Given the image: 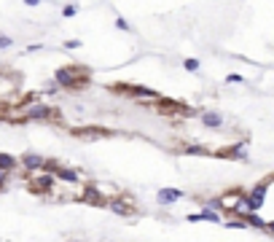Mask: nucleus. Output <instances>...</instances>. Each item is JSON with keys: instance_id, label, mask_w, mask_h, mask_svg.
I'll return each mask as SVG.
<instances>
[{"instance_id": "f257e3e1", "label": "nucleus", "mask_w": 274, "mask_h": 242, "mask_svg": "<svg viewBox=\"0 0 274 242\" xmlns=\"http://www.w3.org/2000/svg\"><path fill=\"white\" fill-rule=\"evenodd\" d=\"M54 83L59 89H86L89 86V70L81 65H68L54 73Z\"/></svg>"}, {"instance_id": "f03ea898", "label": "nucleus", "mask_w": 274, "mask_h": 242, "mask_svg": "<svg viewBox=\"0 0 274 242\" xmlns=\"http://www.w3.org/2000/svg\"><path fill=\"white\" fill-rule=\"evenodd\" d=\"M22 108V116H19L16 124H24V121H54L57 119V110L46 102H30V105H19Z\"/></svg>"}, {"instance_id": "7ed1b4c3", "label": "nucleus", "mask_w": 274, "mask_h": 242, "mask_svg": "<svg viewBox=\"0 0 274 242\" xmlns=\"http://www.w3.org/2000/svg\"><path fill=\"white\" fill-rule=\"evenodd\" d=\"M269 183H272V180H261L258 186H253L250 191H247V205H250V210H253V213H258L261 207H264V202H266V191H269Z\"/></svg>"}, {"instance_id": "20e7f679", "label": "nucleus", "mask_w": 274, "mask_h": 242, "mask_svg": "<svg viewBox=\"0 0 274 242\" xmlns=\"http://www.w3.org/2000/svg\"><path fill=\"white\" fill-rule=\"evenodd\" d=\"M19 167H24L27 172H43L46 159H43L41 154H32V151H27V154H22V156H19Z\"/></svg>"}, {"instance_id": "39448f33", "label": "nucleus", "mask_w": 274, "mask_h": 242, "mask_svg": "<svg viewBox=\"0 0 274 242\" xmlns=\"http://www.w3.org/2000/svg\"><path fill=\"white\" fill-rule=\"evenodd\" d=\"M78 199H81L84 205H91V207H108V199L102 197V191H99L97 186H86Z\"/></svg>"}, {"instance_id": "423d86ee", "label": "nucleus", "mask_w": 274, "mask_h": 242, "mask_svg": "<svg viewBox=\"0 0 274 242\" xmlns=\"http://www.w3.org/2000/svg\"><path fill=\"white\" fill-rule=\"evenodd\" d=\"M54 175H46V172H41V175H35L32 178V183H30V191L32 194H49L51 188H54Z\"/></svg>"}, {"instance_id": "0eeeda50", "label": "nucleus", "mask_w": 274, "mask_h": 242, "mask_svg": "<svg viewBox=\"0 0 274 242\" xmlns=\"http://www.w3.org/2000/svg\"><path fill=\"white\" fill-rule=\"evenodd\" d=\"M129 202H132L129 197L118 194V197L108 199V207H110V213H116V215H132V213H135V207H132Z\"/></svg>"}, {"instance_id": "6e6552de", "label": "nucleus", "mask_w": 274, "mask_h": 242, "mask_svg": "<svg viewBox=\"0 0 274 242\" xmlns=\"http://www.w3.org/2000/svg\"><path fill=\"white\" fill-rule=\"evenodd\" d=\"M113 91L118 94H132V97H143V100H156V91L148 89V86H113Z\"/></svg>"}, {"instance_id": "1a4fd4ad", "label": "nucleus", "mask_w": 274, "mask_h": 242, "mask_svg": "<svg viewBox=\"0 0 274 242\" xmlns=\"http://www.w3.org/2000/svg\"><path fill=\"white\" fill-rule=\"evenodd\" d=\"M110 129L102 127H81V129H73V137H81V140H97V137H108Z\"/></svg>"}, {"instance_id": "9d476101", "label": "nucleus", "mask_w": 274, "mask_h": 242, "mask_svg": "<svg viewBox=\"0 0 274 242\" xmlns=\"http://www.w3.org/2000/svg\"><path fill=\"white\" fill-rule=\"evenodd\" d=\"M202 124L204 127H210V129H223V124H226V119H223V113H218V110H202Z\"/></svg>"}, {"instance_id": "9b49d317", "label": "nucleus", "mask_w": 274, "mask_h": 242, "mask_svg": "<svg viewBox=\"0 0 274 242\" xmlns=\"http://www.w3.org/2000/svg\"><path fill=\"white\" fill-rule=\"evenodd\" d=\"M178 199H183V191H180V188H162V191L156 194L159 205H175Z\"/></svg>"}, {"instance_id": "f8f14e48", "label": "nucleus", "mask_w": 274, "mask_h": 242, "mask_svg": "<svg viewBox=\"0 0 274 242\" xmlns=\"http://www.w3.org/2000/svg\"><path fill=\"white\" fill-rule=\"evenodd\" d=\"M220 156H226V159H239V161H245V159H247V143H234V146H229V151H223Z\"/></svg>"}, {"instance_id": "ddd939ff", "label": "nucleus", "mask_w": 274, "mask_h": 242, "mask_svg": "<svg viewBox=\"0 0 274 242\" xmlns=\"http://www.w3.org/2000/svg\"><path fill=\"white\" fill-rule=\"evenodd\" d=\"M19 167V159L16 156H11V154H0V172H14V169Z\"/></svg>"}, {"instance_id": "4468645a", "label": "nucleus", "mask_w": 274, "mask_h": 242, "mask_svg": "<svg viewBox=\"0 0 274 242\" xmlns=\"http://www.w3.org/2000/svg\"><path fill=\"white\" fill-rule=\"evenodd\" d=\"M54 178L65 180V183H78V180H81V172H76V169H68V167H59L57 172H54Z\"/></svg>"}, {"instance_id": "2eb2a0df", "label": "nucleus", "mask_w": 274, "mask_h": 242, "mask_svg": "<svg viewBox=\"0 0 274 242\" xmlns=\"http://www.w3.org/2000/svg\"><path fill=\"white\" fill-rule=\"evenodd\" d=\"M242 221H245V226H247V229H258V232H266V221L261 218L258 213H250V215H245Z\"/></svg>"}, {"instance_id": "dca6fc26", "label": "nucleus", "mask_w": 274, "mask_h": 242, "mask_svg": "<svg viewBox=\"0 0 274 242\" xmlns=\"http://www.w3.org/2000/svg\"><path fill=\"white\" fill-rule=\"evenodd\" d=\"M199 221H210V224H220L223 221V215L215 213V210H207V207H202V213H196Z\"/></svg>"}, {"instance_id": "f3484780", "label": "nucleus", "mask_w": 274, "mask_h": 242, "mask_svg": "<svg viewBox=\"0 0 274 242\" xmlns=\"http://www.w3.org/2000/svg\"><path fill=\"white\" fill-rule=\"evenodd\" d=\"M183 68L188 70V73H196V70H199V60H193V57H188V60H183Z\"/></svg>"}, {"instance_id": "a211bd4d", "label": "nucleus", "mask_w": 274, "mask_h": 242, "mask_svg": "<svg viewBox=\"0 0 274 242\" xmlns=\"http://www.w3.org/2000/svg\"><path fill=\"white\" fill-rule=\"evenodd\" d=\"M183 151H185V154H196V156H207V154H210V151H207V148H202V146H185Z\"/></svg>"}, {"instance_id": "6ab92c4d", "label": "nucleus", "mask_w": 274, "mask_h": 242, "mask_svg": "<svg viewBox=\"0 0 274 242\" xmlns=\"http://www.w3.org/2000/svg\"><path fill=\"white\" fill-rule=\"evenodd\" d=\"M78 14V5H73V3H68V5H62V16L65 19H70V16H76Z\"/></svg>"}, {"instance_id": "aec40b11", "label": "nucleus", "mask_w": 274, "mask_h": 242, "mask_svg": "<svg viewBox=\"0 0 274 242\" xmlns=\"http://www.w3.org/2000/svg\"><path fill=\"white\" fill-rule=\"evenodd\" d=\"M226 226L229 229H247L242 218H226Z\"/></svg>"}, {"instance_id": "412c9836", "label": "nucleus", "mask_w": 274, "mask_h": 242, "mask_svg": "<svg viewBox=\"0 0 274 242\" xmlns=\"http://www.w3.org/2000/svg\"><path fill=\"white\" fill-rule=\"evenodd\" d=\"M14 46V38L11 35H0V49H11Z\"/></svg>"}, {"instance_id": "4be33fe9", "label": "nucleus", "mask_w": 274, "mask_h": 242, "mask_svg": "<svg viewBox=\"0 0 274 242\" xmlns=\"http://www.w3.org/2000/svg\"><path fill=\"white\" fill-rule=\"evenodd\" d=\"M226 81H229V83H242V81H245V78H242V76H239V73H231L229 78H226Z\"/></svg>"}, {"instance_id": "5701e85b", "label": "nucleus", "mask_w": 274, "mask_h": 242, "mask_svg": "<svg viewBox=\"0 0 274 242\" xmlns=\"http://www.w3.org/2000/svg\"><path fill=\"white\" fill-rule=\"evenodd\" d=\"M78 46H81V41H65V49H68V51L78 49Z\"/></svg>"}, {"instance_id": "b1692460", "label": "nucleus", "mask_w": 274, "mask_h": 242, "mask_svg": "<svg viewBox=\"0 0 274 242\" xmlns=\"http://www.w3.org/2000/svg\"><path fill=\"white\" fill-rule=\"evenodd\" d=\"M116 27L126 32V30H129V22H124V19H116Z\"/></svg>"}, {"instance_id": "393cba45", "label": "nucleus", "mask_w": 274, "mask_h": 242, "mask_svg": "<svg viewBox=\"0 0 274 242\" xmlns=\"http://www.w3.org/2000/svg\"><path fill=\"white\" fill-rule=\"evenodd\" d=\"M266 232H272V237H274V221H266Z\"/></svg>"}]
</instances>
